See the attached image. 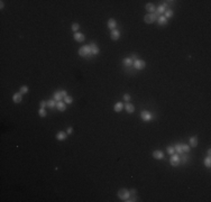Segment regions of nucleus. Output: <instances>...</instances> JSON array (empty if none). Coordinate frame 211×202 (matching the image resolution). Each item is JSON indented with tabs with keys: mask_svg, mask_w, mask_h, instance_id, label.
I'll return each instance as SVG.
<instances>
[{
	"mask_svg": "<svg viewBox=\"0 0 211 202\" xmlns=\"http://www.w3.org/2000/svg\"><path fill=\"white\" fill-rule=\"evenodd\" d=\"M61 94H62V97H63V98L67 97V94H66V91H65V90H62V91H61Z\"/></svg>",
	"mask_w": 211,
	"mask_h": 202,
	"instance_id": "f704fd0d",
	"label": "nucleus"
},
{
	"mask_svg": "<svg viewBox=\"0 0 211 202\" xmlns=\"http://www.w3.org/2000/svg\"><path fill=\"white\" fill-rule=\"evenodd\" d=\"M165 13V7L164 6H159L158 8H157V10H156V13L161 15V13Z\"/></svg>",
	"mask_w": 211,
	"mask_h": 202,
	"instance_id": "5701e85b",
	"label": "nucleus"
},
{
	"mask_svg": "<svg viewBox=\"0 0 211 202\" xmlns=\"http://www.w3.org/2000/svg\"><path fill=\"white\" fill-rule=\"evenodd\" d=\"M38 115L40 117H46V110H45V109H44V108H40V109H39V111H38Z\"/></svg>",
	"mask_w": 211,
	"mask_h": 202,
	"instance_id": "a878e982",
	"label": "nucleus"
},
{
	"mask_svg": "<svg viewBox=\"0 0 211 202\" xmlns=\"http://www.w3.org/2000/svg\"><path fill=\"white\" fill-rule=\"evenodd\" d=\"M133 66H134V67H135L136 70H143V69H145V66H146V63H145L144 61H142V60H135Z\"/></svg>",
	"mask_w": 211,
	"mask_h": 202,
	"instance_id": "7ed1b4c3",
	"label": "nucleus"
},
{
	"mask_svg": "<svg viewBox=\"0 0 211 202\" xmlns=\"http://www.w3.org/2000/svg\"><path fill=\"white\" fill-rule=\"evenodd\" d=\"M116 25H117V22H116V20L115 19H109L108 20V27L110 28L111 30H113V29H116Z\"/></svg>",
	"mask_w": 211,
	"mask_h": 202,
	"instance_id": "9d476101",
	"label": "nucleus"
},
{
	"mask_svg": "<svg viewBox=\"0 0 211 202\" xmlns=\"http://www.w3.org/2000/svg\"><path fill=\"white\" fill-rule=\"evenodd\" d=\"M207 153H208V156H210V154H211V151H210V149H208V152H207Z\"/></svg>",
	"mask_w": 211,
	"mask_h": 202,
	"instance_id": "4c0bfd02",
	"label": "nucleus"
},
{
	"mask_svg": "<svg viewBox=\"0 0 211 202\" xmlns=\"http://www.w3.org/2000/svg\"><path fill=\"white\" fill-rule=\"evenodd\" d=\"M170 163H171V165L172 166H177L179 165V163H180V157L177 156V155H172V157H171V159H170Z\"/></svg>",
	"mask_w": 211,
	"mask_h": 202,
	"instance_id": "39448f33",
	"label": "nucleus"
},
{
	"mask_svg": "<svg viewBox=\"0 0 211 202\" xmlns=\"http://www.w3.org/2000/svg\"><path fill=\"white\" fill-rule=\"evenodd\" d=\"M89 46H90L91 54H92V55H97V54L99 53V47H98V46H97L94 43H91Z\"/></svg>",
	"mask_w": 211,
	"mask_h": 202,
	"instance_id": "0eeeda50",
	"label": "nucleus"
},
{
	"mask_svg": "<svg viewBox=\"0 0 211 202\" xmlns=\"http://www.w3.org/2000/svg\"><path fill=\"white\" fill-rule=\"evenodd\" d=\"M157 22H158L159 25H165L166 22H167V19L164 17V16H161V17H158V19H157Z\"/></svg>",
	"mask_w": 211,
	"mask_h": 202,
	"instance_id": "412c9836",
	"label": "nucleus"
},
{
	"mask_svg": "<svg viewBox=\"0 0 211 202\" xmlns=\"http://www.w3.org/2000/svg\"><path fill=\"white\" fill-rule=\"evenodd\" d=\"M22 93H15L13 94V100L15 101L16 103H19L20 101H22Z\"/></svg>",
	"mask_w": 211,
	"mask_h": 202,
	"instance_id": "f3484780",
	"label": "nucleus"
},
{
	"mask_svg": "<svg viewBox=\"0 0 211 202\" xmlns=\"http://www.w3.org/2000/svg\"><path fill=\"white\" fill-rule=\"evenodd\" d=\"M74 39L76 42H83L84 40V35L81 34V33H75L74 34Z\"/></svg>",
	"mask_w": 211,
	"mask_h": 202,
	"instance_id": "f8f14e48",
	"label": "nucleus"
},
{
	"mask_svg": "<svg viewBox=\"0 0 211 202\" xmlns=\"http://www.w3.org/2000/svg\"><path fill=\"white\" fill-rule=\"evenodd\" d=\"M64 102L65 103H72V102H73L72 97H69V95H67V97H65V98H64Z\"/></svg>",
	"mask_w": 211,
	"mask_h": 202,
	"instance_id": "c85d7f7f",
	"label": "nucleus"
},
{
	"mask_svg": "<svg viewBox=\"0 0 211 202\" xmlns=\"http://www.w3.org/2000/svg\"><path fill=\"white\" fill-rule=\"evenodd\" d=\"M124 99H125L126 101H129V100H130V95L129 94H124Z\"/></svg>",
	"mask_w": 211,
	"mask_h": 202,
	"instance_id": "72a5a7b5",
	"label": "nucleus"
},
{
	"mask_svg": "<svg viewBox=\"0 0 211 202\" xmlns=\"http://www.w3.org/2000/svg\"><path fill=\"white\" fill-rule=\"evenodd\" d=\"M79 29H80V25H79V24H73V25H72V30L78 31Z\"/></svg>",
	"mask_w": 211,
	"mask_h": 202,
	"instance_id": "7c9ffc66",
	"label": "nucleus"
},
{
	"mask_svg": "<svg viewBox=\"0 0 211 202\" xmlns=\"http://www.w3.org/2000/svg\"><path fill=\"white\" fill-rule=\"evenodd\" d=\"M113 109H115V111H116V112L121 111V110L124 109V103H122V102H117L116 104H115Z\"/></svg>",
	"mask_w": 211,
	"mask_h": 202,
	"instance_id": "4468645a",
	"label": "nucleus"
},
{
	"mask_svg": "<svg viewBox=\"0 0 211 202\" xmlns=\"http://www.w3.org/2000/svg\"><path fill=\"white\" fill-rule=\"evenodd\" d=\"M157 19H158V15L156 13H147L146 16L144 17V20H145V22H147V24H153V22H155V20H157Z\"/></svg>",
	"mask_w": 211,
	"mask_h": 202,
	"instance_id": "f257e3e1",
	"label": "nucleus"
},
{
	"mask_svg": "<svg viewBox=\"0 0 211 202\" xmlns=\"http://www.w3.org/2000/svg\"><path fill=\"white\" fill-rule=\"evenodd\" d=\"M146 9H147V11H149V13H155V7H154V4H146Z\"/></svg>",
	"mask_w": 211,
	"mask_h": 202,
	"instance_id": "6ab92c4d",
	"label": "nucleus"
},
{
	"mask_svg": "<svg viewBox=\"0 0 211 202\" xmlns=\"http://www.w3.org/2000/svg\"><path fill=\"white\" fill-rule=\"evenodd\" d=\"M118 197H119L121 200H126V199L129 198V191L126 189H120L118 191Z\"/></svg>",
	"mask_w": 211,
	"mask_h": 202,
	"instance_id": "20e7f679",
	"label": "nucleus"
},
{
	"mask_svg": "<svg viewBox=\"0 0 211 202\" xmlns=\"http://www.w3.org/2000/svg\"><path fill=\"white\" fill-rule=\"evenodd\" d=\"M153 157L155 159H162V158H164V154L161 151H155L153 153Z\"/></svg>",
	"mask_w": 211,
	"mask_h": 202,
	"instance_id": "1a4fd4ad",
	"label": "nucleus"
},
{
	"mask_svg": "<svg viewBox=\"0 0 211 202\" xmlns=\"http://www.w3.org/2000/svg\"><path fill=\"white\" fill-rule=\"evenodd\" d=\"M122 64L125 65V66H131V65H133V58H131V57L124 58V61H122Z\"/></svg>",
	"mask_w": 211,
	"mask_h": 202,
	"instance_id": "2eb2a0df",
	"label": "nucleus"
},
{
	"mask_svg": "<svg viewBox=\"0 0 211 202\" xmlns=\"http://www.w3.org/2000/svg\"><path fill=\"white\" fill-rule=\"evenodd\" d=\"M140 117H142V119L144 121H149L152 120V115H151V112H148V111H142V113H140Z\"/></svg>",
	"mask_w": 211,
	"mask_h": 202,
	"instance_id": "423d86ee",
	"label": "nucleus"
},
{
	"mask_svg": "<svg viewBox=\"0 0 211 202\" xmlns=\"http://www.w3.org/2000/svg\"><path fill=\"white\" fill-rule=\"evenodd\" d=\"M62 94H61V91H56L55 93H54V100H56V101H61L62 100Z\"/></svg>",
	"mask_w": 211,
	"mask_h": 202,
	"instance_id": "aec40b11",
	"label": "nucleus"
},
{
	"mask_svg": "<svg viewBox=\"0 0 211 202\" xmlns=\"http://www.w3.org/2000/svg\"><path fill=\"white\" fill-rule=\"evenodd\" d=\"M167 153H168V154H171V155L174 154V147H168V148H167Z\"/></svg>",
	"mask_w": 211,
	"mask_h": 202,
	"instance_id": "473e14b6",
	"label": "nucleus"
},
{
	"mask_svg": "<svg viewBox=\"0 0 211 202\" xmlns=\"http://www.w3.org/2000/svg\"><path fill=\"white\" fill-rule=\"evenodd\" d=\"M119 36H120V31H119L118 29L111 30V39H113V40H117V39L119 38Z\"/></svg>",
	"mask_w": 211,
	"mask_h": 202,
	"instance_id": "6e6552de",
	"label": "nucleus"
},
{
	"mask_svg": "<svg viewBox=\"0 0 211 202\" xmlns=\"http://www.w3.org/2000/svg\"><path fill=\"white\" fill-rule=\"evenodd\" d=\"M175 149H176V152L179 153V154H183V151H182V145L181 144H179V145H176V147H175Z\"/></svg>",
	"mask_w": 211,
	"mask_h": 202,
	"instance_id": "c756f323",
	"label": "nucleus"
},
{
	"mask_svg": "<svg viewBox=\"0 0 211 202\" xmlns=\"http://www.w3.org/2000/svg\"><path fill=\"white\" fill-rule=\"evenodd\" d=\"M72 131H73L72 127H69V128H67V134H72Z\"/></svg>",
	"mask_w": 211,
	"mask_h": 202,
	"instance_id": "c9c22d12",
	"label": "nucleus"
},
{
	"mask_svg": "<svg viewBox=\"0 0 211 202\" xmlns=\"http://www.w3.org/2000/svg\"><path fill=\"white\" fill-rule=\"evenodd\" d=\"M56 106V102L54 100H48L47 101V107L48 108H54Z\"/></svg>",
	"mask_w": 211,
	"mask_h": 202,
	"instance_id": "393cba45",
	"label": "nucleus"
},
{
	"mask_svg": "<svg viewBox=\"0 0 211 202\" xmlns=\"http://www.w3.org/2000/svg\"><path fill=\"white\" fill-rule=\"evenodd\" d=\"M197 145H198V138L195 137V136H193V137L190 138V146L195 147Z\"/></svg>",
	"mask_w": 211,
	"mask_h": 202,
	"instance_id": "a211bd4d",
	"label": "nucleus"
},
{
	"mask_svg": "<svg viewBox=\"0 0 211 202\" xmlns=\"http://www.w3.org/2000/svg\"><path fill=\"white\" fill-rule=\"evenodd\" d=\"M0 2H1V4H0V8L2 9L4 8V1H0Z\"/></svg>",
	"mask_w": 211,
	"mask_h": 202,
	"instance_id": "e433bc0d",
	"label": "nucleus"
},
{
	"mask_svg": "<svg viewBox=\"0 0 211 202\" xmlns=\"http://www.w3.org/2000/svg\"><path fill=\"white\" fill-rule=\"evenodd\" d=\"M56 108H57L60 111H64L65 109H66V106H65L64 102H62V101H57V102H56Z\"/></svg>",
	"mask_w": 211,
	"mask_h": 202,
	"instance_id": "9b49d317",
	"label": "nucleus"
},
{
	"mask_svg": "<svg viewBox=\"0 0 211 202\" xmlns=\"http://www.w3.org/2000/svg\"><path fill=\"white\" fill-rule=\"evenodd\" d=\"M172 16H173V10L172 9H166V10H165V16H164V17L167 19V18H171Z\"/></svg>",
	"mask_w": 211,
	"mask_h": 202,
	"instance_id": "4be33fe9",
	"label": "nucleus"
},
{
	"mask_svg": "<svg viewBox=\"0 0 211 202\" xmlns=\"http://www.w3.org/2000/svg\"><path fill=\"white\" fill-rule=\"evenodd\" d=\"M27 92H28V86H27V85H24V86L20 88V93H22V94L27 93Z\"/></svg>",
	"mask_w": 211,
	"mask_h": 202,
	"instance_id": "cd10ccee",
	"label": "nucleus"
},
{
	"mask_svg": "<svg viewBox=\"0 0 211 202\" xmlns=\"http://www.w3.org/2000/svg\"><path fill=\"white\" fill-rule=\"evenodd\" d=\"M79 54L81 56H90L92 55L91 54V49H90V46L89 45H86V46H83L79 49Z\"/></svg>",
	"mask_w": 211,
	"mask_h": 202,
	"instance_id": "f03ea898",
	"label": "nucleus"
},
{
	"mask_svg": "<svg viewBox=\"0 0 211 202\" xmlns=\"http://www.w3.org/2000/svg\"><path fill=\"white\" fill-rule=\"evenodd\" d=\"M181 145H182V151H183V153H189V152H190V146L184 145V144H181Z\"/></svg>",
	"mask_w": 211,
	"mask_h": 202,
	"instance_id": "bb28decb",
	"label": "nucleus"
},
{
	"mask_svg": "<svg viewBox=\"0 0 211 202\" xmlns=\"http://www.w3.org/2000/svg\"><path fill=\"white\" fill-rule=\"evenodd\" d=\"M125 109L128 113H133V112L135 111V107H134L131 103H127V104L125 106Z\"/></svg>",
	"mask_w": 211,
	"mask_h": 202,
	"instance_id": "ddd939ff",
	"label": "nucleus"
},
{
	"mask_svg": "<svg viewBox=\"0 0 211 202\" xmlns=\"http://www.w3.org/2000/svg\"><path fill=\"white\" fill-rule=\"evenodd\" d=\"M56 139H57V140H65V139H66V134L63 133V131L57 133V135H56Z\"/></svg>",
	"mask_w": 211,
	"mask_h": 202,
	"instance_id": "dca6fc26",
	"label": "nucleus"
},
{
	"mask_svg": "<svg viewBox=\"0 0 211 202\" xmlns=\"http://www.w3.org/2000/svg\"><path fill=\"white\" fill-rule=\"evenodd\" d=\"M204 165H206L207 167H210V165H211V157L210 156H208L207 158L204 159Z\"/></svg>",
	"mask_w": 211,
	"mask_h": 202,
	"instance_id": "b1692460",
	"label": "nucleus"
},
{
	"mask_svg": "<svg viewBox=\"0 0 211 202\" xmlns=\"http://www.w3.org/2000/svg\"><path fill=\"white\" fill-rule=\"evenodd\" d=\"M39 106H40V108H45L47 106V101H40V102H39Z\"/></svg>",
	"mask_w": 211,
	"mask_h": 202,
	"instance_id": "2f4dec72",
	"label": "nucleus"
}]
</instances>
